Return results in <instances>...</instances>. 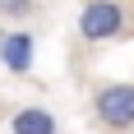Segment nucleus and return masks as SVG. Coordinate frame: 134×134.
<instances>
[{
  "label": "nucleus",
  "instance_id": "nucleus-5",
  "mask_svg": "<svg viewBox=\"0 0 134 134\" xmlns=\"http://www.w3.org/2000/svg\"><path fill=\"white\" fill-rule=\"evenodd\" d=\"M32 9H37V0H0V19L5 23H23V19H32Z\"/></svg>",
  "mask_w": 134,
  "mask_h": 134
},
{
  "label": "nucleus",
  "instance_id": "nucleus-2",
  "mask_svg": "<svg viewBox=\"0 0 134 134\" xmlns=\"http://www.w3.org/2000/svg\"><path fill=\"white\" fill-rule=\"evenodd\" d=\"M93 116L107 130H134V83H125V79L102 83L93 93Z\"/></svg>",
  "mask_w": 134,
  "mask_h": 134
},
{
  "label": "nucleus",
  "instance_id": "nucleus-1",
  "mask_svg": "<svg viewBox=\"0 0 134 134\" xmlns=\"http://www.w3.org/2000/svg\"><path fill=\"white\" fill-rule=\"evenodd\" d=\"M125 5L120 0H83V9H79V37L83 42H111V37H120L125 32Z\"/></svg>",
  "mask_w": 134,
  "mask_h": 134
},
{
  "label": "nucleus",
  "instance_id": "nucleus-4",
  "mask_svg": "<svg viewBox=\"0 0 134 134\" xmlns=\"http://www.w3.org/2000/svg\"><path fill=\"white\" fill-rule=\"evenodd\" d=\"M5 130L9 134H60V116L46 107H19V111H9Z\"/></svg>",
  "mask_w": 134,
  "mask_h": 134
},
{
  "label": "nucleus",
  "instance_id": "nucleus-3",
  "mask_svg": "<svg viewBox=\"0 0 134 134\" xmlns=\"http://www.w3.org/2000/svg\"><path fill=\"white\" fill-rule=\"evenodd\" d=\"M32 55H37V42H32L28 28L0 32V65L9 69L14 79H28V74H32Z\"/></svg>",
  "mask_w": 134,
  "mask_h": 134
}]
</instances>
